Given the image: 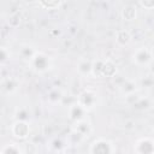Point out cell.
Here are the masks:
<instances>
[{
  "mask_svg": "<svg viewBox=\"0 0 154 154\" xmlns=\"http://www.w3.org/2000/svg\"><path fill=\"white\" fill-rule=\"evenodd\" d=\"M30 70H32L35 73L42 75L48 72L52 66H53V59L51 55H48L47 53L42 52V51H37L35 53V55L32 57V59L28 63Z\"/></svg>",
  "mask_w": 154,
  "mask_h": 154,
  "instance_id": "6da1fadb",
  "label": "cell"
},
{
  "mask_svg": "<svg viewBox=\"0 0 154 154\" xmlns=\"http://www.w3.org/2000/svg\"><path fill=\"white\" fill-rule=\"evenodd\" d=\"M116 146L112 141L97 137L89 146V154H116Z\"/></svg>",
  "mask_w": 154,
  "mask_h": 154,
  "instance_id": "7a4b0ae2",
  "label": "cell"
},
{
  "mask_svg": "<svg viewBox=\"0 0 154 154\" xmlns=\"http://www.w3.org/2000/svg\"><path fill=\"white\" fill-rule=\"evenodd\" d=\"M97 100H99L97 93H96V90H94L91 88H84L77 95V102L88 112L96 107Z\"/></svg>",
  "mask_w": 154,
  "mask_h": 154,
  "instance_id": "3957f363",
  "label": "cell"
},
{
  "mask_svg": "<svg viewBox=\"0 0 154 154\" xmlns=\"http://www.w3.org/2000/svg\"><path fill=\"white\" fill-rule=\"evenodd\" d=\"M152 61L153 58L148 46H141L132 53V63L140 67H147L152 64Z\"/></svg>",
  "mask_w": 154,
  "mask_h": 154,
  "instance_id": "277c9868",
  "label": "cell"
},
{
  "mask_svg": "<svg viewBox=\"0 0 154 154\" xmlns=\"http://www.w3.org/2000/svg\"><path fill=\"white\" fill-rule=\"evenodd\" d=\"M11 134L17 138L25 141L30 137L31 134V128L29 122H23V120H14L11 125Z\"/></svg>",
  "mask_w": 154,
  "mask_h": 154,
  "instance_id": "5b68a950",
  "label": "cell"
},
{
  "mask_svg": "<svg viewBox=\"0 0 154 154\" xmlns=\"http://www.w3.org/2000/svg\"><path fill=\"white\" fill-rule=\"evenodd\" d=\"M135 154H154V138L150 136L140 137L134 144Z\"/></svg>",
  "mask_w": 154,
  "mask_h": 154,
  "instance_id": "8992f818",
  "label": "cell"
},
{
  "mask_svg": "<svg viewBox=\"0 0 154 154\" xmlns=\"http://www.w3.org/2000/svg\"><path fill=\"white\" fill-rule=\"evenodd\" d=\"M87 113H88V111H85L77 101L67 107V117L72 123H77L82 119H85Z\"/></svg>",
  "mask_w": 154,
  "mask_h": 154,
  "instance_id": "52a82bcc",
  "label": "cell"
},
{
  "mask_svg": "<svg viewBox=\"0 0 154 154\" xmlns=\"http://www.w3.org/2000/svg\"><path fill=\"white\" fill-rule=\"evenodd\" d=\"M20 87V81L16 77H7L4 78L1 82V89L2 93L6 95H12L14 94Z\"/></svg>",
  "mask_w": 154,
  "mask_h": 154,
  "instance_id": "ba28073f",
  "label": "cell"
},
{
  "mask_svg": "<svg viewBox=\"0 0 154 154\" xmlns=\"http://www.w3.org/2000/svg\"><path fill=\"white\" fill-rule=\"evenodd\" d=\"M72 129H75L76 131H78L84 138L89 137L93 134V124H91V122L88 118L82 119V120H79L77 123H73Z\"/></svg>",
  "mask_w": 154,
  "mask_h": 154,
  "instance_id": "9c48e42d",
  "label": "cell"
},
{
  "mask_svg": "<svg viewBox=\"0 0 154 154\" xmlns=\"http://www.w3.org/2000/svg\"><path fill=\"white\" fill-rule=\"evenodd\" d=\"M138 90H140V83L136 82L135 79H123L122 84L119 85V91L124 96L137 93Z\"/></svg>",
  "mask_w": 154,
  "mask_h": 154,
  "instance_id": "30bf717a",
  "label": "cell"
},
{
  "mask_svg": "<svg viewBox=\"0 0 154 154\" xmlns=\"http://www.w3.org/2000/svg\"><path fill=\"white\" fill-rule=\"evenodd\" d=\"M120 17L125 22H134L137 18V7L132 4L123 6V8L120 10Z\"/></svg>",
  "mask_w": 154,
  "mask_h": 154,
  "instance_id": "8fae6325",
  "label": "cell"
},
{
  "mask_svg": "<svg viewBox=\"0 0 154 154\" xmlns=\"http://www.w3.org/2000/svg\"><path fill=\"white\" fill-rule=\"evenodd\" d=\"M114 40H116V43L119 47H125V46H128L131 42L132 36H131V32L129 30H126V29H119V30L116 31Z\"/></svg>",
  "mask_w": 154,
  "mask_h": 154,
  "instance_id": "7c38bea8",
  "label": "cell"
},
{
  "mask_svg": "<svg viewBox=\"0 0 154 154\" xmlns=\"http://www.w3.org/2000/svg\"><path fill=\"white\" fill-rule=\"evenodd\" d=\"M91 69H93V60L82 59L77 63V73L82 77H91Z\"/></svg>",
  "mask_w": 154,
  "mask_h": 154,
  "instance_id": "4fadbf2b",
  "label": "cell"
},
{
  "mask_svg": "<svg viewBox=\"0 0 154 154\" xmlns=\"http://www.w3.org/2000/svg\"><path fill=\"white\" fill-rule=\"evenodd\" d=\"M117 72H118L117 65L111 59H105L101 71V78H113L116 77Z\"/></svg>",
  "mask_w": 154,
  "mask_h": 154,
  "instance_id": "5bb4252c",
  "label": "cell"
},
{
  "mask_svg": "<svg viewBox=\"0 0 154 154\" xmlns=\"http://www.w3.org/2000/svg\"><path fill=\"white\" fill-rule=\"evenodd\" d=\"M64 96H65L64 91H63L60 88L55 87V88H52V89L47 93V101H48V103H51V105H61Z\"/></svg>",
  "mask_w": 154,
  "mask_h": 154,
  "instance_id": "9a60e30c",
  "label": "cell"
},
{
  "mask_svg": "<svg viewBox=\"0 0 154 154\" xmlns=\"http://www.w3.org/2000/svg\"><path fill=\"white\" fill-rule=\"evenodd\" d=\"M0 154H24V152H23V148L20 147V144H18L17 142L10 141L2 146Z\"/></svg>",
  "mask_w": 154,
  "mask_h": 154,
  "instance_id": "2e32d148",
  "label": "cell"
},
{
  "mask_svg": "<svg viewBox=\"0 0 154 154\" xmlns=\"http://www.w3.org/2000/svg\"><path fill=\"white\" fill-rule=\"evenodd\" d=\"M36 52H37V49H35L31 45H23L19 48V57L23 60H25L26 63H29L32 59V57L35 55Z\"/></svg>",
  "mask_w": 154,
  "mask_h": 154,
  "instance_id": "e0dca14e",
  "label": "cell"
},
{
  "mask_svg": "<svg viewBox=\"0 0 154 154\" xmlns=\"http://www.w3.org/2000/svg\"><path fill=\"white\" fill-rule=\"evenodd\" d=\"M22 13L19 11H14V12H11L8 16H7V19H6V23L10 28L12 29H16L18 28L20 24H22Z\"/></svg>",
  "mask_w": 154,
  "mask_h": 154,
  "instance_id": "ac0fdd59",
  "label": "cell"
},
{
  "mask_svg": "<svg viewBox=\"0 0 154 154\" xmlns=\"http://www.w3.org/2000/svg\"><path fill=\"white\" fill-rule=\"evenodd\" d=\"M153 107V100L148 96H141V99L132 106L136 111H148Z\"/></svg>",
  "mask_w": 154,
  "mask_h": 154,
  "instance_id": "d6986e66",
  "label": "cell"
},
{
  "mask_svg": "<svg viewBox=\"0 0 154 154\" xmlns=\"http://www.w3.org/2000/svg\"><path fill=\"white\" fill-rule=\"evenodd\" d=\"M38 5L45 10H58L64 5L63 0H41Z\"/></svg>",
  "mask_w": 154,
  "mask_h": 154,
  "instance_id": "ffe728a7",
  "label": "cell"
},
{
  "mask_svg": "<svg viewBox=\"0 0 154 154\" xmlns=\"http://www.w3.org/2000/svg\"><path fill=\"white\" fill-rule=\"evenodd\" d=\"M84 140H85V138H84L78 131H76L75 129H71V131H70V134L67 135V138H66L67 143L71 144V146H77V144H79L81 142H83Z\"/></svg>",
  "mask_w": 154,
  "mask_h": 154,
  "instance_id": "44dd1931",
  "label": "cell"
},
{
  "mask_svg": "<svg viewBox=\"0 0 154 154\" xmlns=\"http://www.w3.org/2000/svg\"><path fill=\"white\" fill-rule=\"evenodd\" d=\"M30 111L26 107H18L14 112V120H23L29 122L30 120Z\"/></svg>",
  "mask_w": 154,
  "mask_h": 154,
  "instance_id": "7402d4cb",
  "label": "cell"
},
{
  "mask_svg": "<svg viewBox=\"0 0 154 154\" xmlns=\"http://www.w3.org/2000/svg\"><path fill=\"white\" fill-rule=\"evenodd\" d=\"M103 61H105V59L93 60V69H91V77L93 78H101V71H102Z\"/></svg>",
  "mask_w": 154,
  "mask_h": 154,
  "instance_id": "603a6c76",
  "label": "cell"
},
{
  "mask_svg": "<svg viewBox=\"0 0 154 154\" xmlns=\"http://www.w3.org/2000/svg\"><path fill=\"white\" fill-rule=\"evenodd\" d=\"M11 58H12V53H11L10 48H7L6 46H1V48H0V61H1V64L4 65Z\"/></svg>",
  "mask_w": 154,
  "mask_h": 154,
  "instance_id": "cb8c5ba5",
  "label": "cell"
},
{
  "mask_svg": "<svg viewBox=\"0 0 154 154\" xmlns=\"http://www.w3.org/2000/svg\"><path fill=\"white\" fill-rule=\"evenodd\" d=\"M65 143L63 142V140L61 138H59V137H55V138H53L52 141H51V148L54 150V152H61L64 148H65Z\"/></svg>",
  "mask_w": 154,
  "mask_h": 154,
  "instance_id": "d4e9b609",
  "label": "cell"
},
{
  "mask_svg": "<svg viewBox=\"0 0 154 154\" xmlns=\"http://www.w3.org/2000/svg\"><path fill=\"white\" fill-rule=\"evenodd\" d=\"M141 94L137 91V93H134V94H130V95H126V96H124V101H125V103L126 105H129V106H134L140 99H141Z\"/></svg>",
  "mask_w": 154,
  "mask_h": 154,
  "instance_id": "484cf974",
  "label": "cell"
},
{
  "mask_svg": "<svg viewBox=\"0 0 154 154\" xmlns=\"http://www.w3.org/2000/svg\"><path fill=\"white\" fill-rule=\"evenodd\" d=\"M140 85L141 87H144V88H150L154 85V76H146L144 78H142V81L140 82Z\"/></svg>",
  "mask_w": 154,
  "mask_h": 154,
  "instance_id": "4316f807",
  "label": "cell"
},
{
  "mask_svg": "<svg viewBox=\"0 0 154 154\" xmlns=\"http://www.w3.org/2000/svg\"><path fill=\"white\" fill-rule=\"evenodd\" d=\"M137 4L144 10H154V0H140Z\"/></svg>",
  "mask_w": 154,
  "mask_h": 154,
  "instance_id": "83f0119b",
  "label": "cell"
},
{
  "mask_svg": "<svg viewBox=\"0 0 154 154\" xmlns=\"http://www.w3.org/2000/svg\"><path fill=\"white\" fill-rule=\"evenodd\" d=\"M60 30H51V35H60Z\"/></svg>",
  "mask_w": 154,
  "mask_h": 154,
  "instance_id": "f1b7e54d",
  "label": "cell"
},
{
  "mask_svg": "<svg viewBox=\"0 0 154 154\" xmlns=\"http://www.w3.org/2000/svg\"><path fill=\"white\" fill-rule=\"evenodd\" d=\"M149 67H150V72H152V75L154 76V60L152 61V64L149 65Z\"/></svg>",
  "mask_w": 154,
  "mask_h": 154,
  "instance_id": "f546056e",
  "label": "cell"
},
{
  "mask_svg": "<svg viewBox=\"0 0 154 154\" xmlns=\"http://www.w3.org/2000/svg\"><path fill=\"white\" fill-rule=\"evenodd\" d=\"M150 54H152V58H153V60H154V46L150 48Z\"/></svg>",
  "mask_w": 154,
  "mask_h": 154,
  "instance_id": "4dcf8cb0",
  "label": "cell"
}]
</instances>
